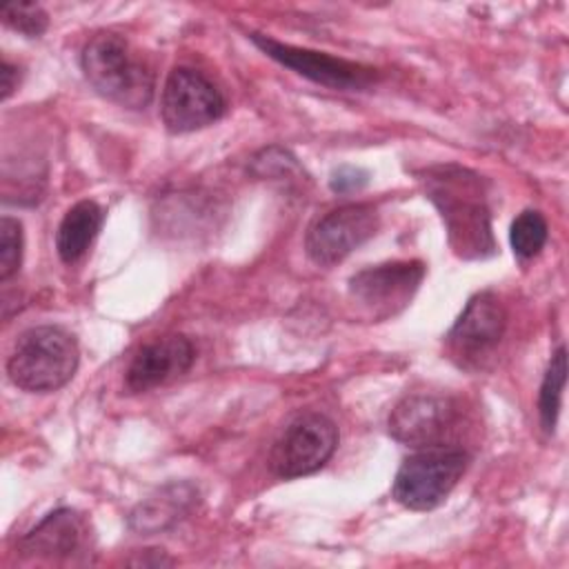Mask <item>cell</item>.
<instances>
[{
    "label": "cell",
    "mask_w": 569,
    "mask_h": 569,
    "mask_svg": "<svg viewBox=\"0 0 569 569\" xmlns=\"http://www.w3.org/2000/svg\"><path fill=\"white\" fill-rule=\"evenodd\" d=\"M84 538V522L73 509H56L47 513L18 545L24 556L62 560L71 558Z\"/></svg>",
    "instance_id": "13"
},
{
    "label": "cell",
    "mask_w": 569,
    "mask_h": 569,
    "mask_svg": "<svg viewBox=\"0 0 569 569\" xmlns=\"http://www.w3.org/2000/svg\"><path fill=\"white\" fill-rule=\"evenodd\" d=\"M193 360L196 349L187 336L169 333L156 338L138 349V353L131 358L124 373V385L133 393L149 391L187 373Z\"/></svg>",
    "instance_id": "12"
},
{
    "label": "cell",
    "mask_w": 569,
    "mask_h": 569,
    "mask_svg": "<svg viewBox=\"0 0 569 569\" xmlns=\"http://www.w3.org/2000/svg\"><path fill=\"white\" fill-rule=\"evenodd\" d=\"M338 447V427L325 413L311 411L298 416L280 433L269 451V469L273 476L291 480L309 476L325 467Z\"/></svg>",
    "instance_id": "6"
},
{
    "label": "cell",
    "mask_w": 569,
    "mask_h": 569,
    "mask_svg": "<svg viewBox=\"0 0 569 569\" xmlns=\"http://www.w3.org/2000/svg\"><path fill=\"white\" fill-rule=\"evenodd\" d=\"M507 329V309L493 291L476 293L447 333L449 358L465 369H480L493 356Z\"/></svg>",
    "instance_id": "7"
},
{
    "label": "cell",
    "mask_w": 569,
    "mask_h": 569,
    "mask_svg": "<svg viewBox=\"0 0 569 569\" xmlns=\"http://www.w3.org/2000/svg\"><path fill=\"white\" fill-rule=\"evenodd\" d=\"M76 338L56 325L22 331L7 360L9 380L29 393H49L64 387L78 369Z\"/></svg>",
    "instance_id": "3"
},
{
    "label": "cell",
    "mask_w": 569,
    "mask_h": 569,
    "mask_svg": "<svg viewBox=\"0 0 569 569\" xmlns=\"http://www.w3.org/2000/svg\"><path fill=\"white\" fill-rule=\"evenodd\" d=\"M369 182V173L360 167H351V164H345V167H338L333 173H331V189L336 193H351V191H358L362 189L365 184Z\"/></svg>",
    "instance_id": "20"
},
{
    "label": "cell",
    "mask_w": 569,
    "mask_h": 569,
    "mask_svg": "<svg viewBox=\"0 0 569 569\" xmlns=\"http://www.w3.org/2000/svg\"><path fill=\"white\" fill-rule=\"evenodd\" d=\"M469 465V453L460 447H425L409 456L396 478L393 498L407 509L429 511L445 502L451 489L462 478Z\"/></svg>",
    "instance_id": "4"
},
{
    "label": "cell",
    "mask_w": 569,
    "mask_h": 569,
    "mask_svg": "<svg viewBox=\"0 0 569 569\" xmlns=\"http://www.w3.org/2000/svg\"><path fill=\"white\" fill-rule=\"evenodd\" d=\"M380 227L378 209L369 202H351L316 218L307 231V256L320 264L331 267L345 260L353 249L376 236Z\"/></svg>",
    "instance_id": "8"
},
{
    "label": "cell",
    "mask_w": 569,
    "mask_h": 569,
    "mask_svg": "<svg viewBox=\"0 0 569 569\" xmlns=\"http://www.w3.org/2000/svg\"><path fill=\"white\" fill-rule=\"evenodd\" d=\"M427 193L440 209L449 244L460 258H487L496 253L491 216L480 178L469 169L447 164L427 173Z\"/></svg>",
    "instance_id": "1"
},
{
    "label": "cell",
    "mask_w": 569,
    "mask_h": 569,
    "mask_svg": "<svg viewBox=\"0 0 569 569\" xmlns=\"http://www.w3.org/2000/svg\"><path fill=\"white\" fill-rule=\"evenodd\" d=\"M458 422V405L451 398L416 393L402 398L389 413V433L416 449L440 447Z\"/></svg>",
    "instance_id": "11"
},
{
    "label": "cell",
    "mask_w": 569,
    "mask_h": 569,
    "mask_svg": "<svg viewBox=\"0 0 569 569\" xmlns=\"http://www.w3.org/2000/svg\"><path fill=\"white\" fill-rule=\"evenodd\" d=\"M425 278L420 260H400L367 267L349 278V298L373 320L402 311Z\"/></svg>",
    "instance_id": "9"
},
{
    "label": "cell",
    "mask_w": 569,
    "mask_h": 569,
    "mask_svg": "<svg viewBox=\"0 0 569 569\" xmlns=\"http://www.w3.org/2000/svg\"><path fill=\"white\" fill-rule=\"evenodd\" d=\"M20 82V73L18 67H13L9 60H2V100H7Z\"/></svg>",
    "instance_id": "21"
},
{
    "label": "cell",
    "mask_w": 569,
    "mask_h": 569,
    "mask_svg": "<svg viewBox=\"0 0 569 569\" xmlns=\"http://www.w3.org/2000/svg\"><path fill=\"white\" fill-rule=\"evenodd\" d=\"M191 485H167L158 493L142 500L129 516V525L140 533H156L176 525L196 500Z\"/></svg>",
    "instance_id": "14"
},
{
    "label": "cell",
    "mask_w": 569,
    "mask_h": 569,
    "mask_svg": "<svg viewBox=\"0 0 569 569\" xmlns=\"http://www.w3.org/2000/svg\"><path fill=\"white\" fill-rule=\"evenodd\" d=\"M227 111L222 91L198 69L176 67L169 71L162 98L160 116L171 133H189L213 124Z\"/></svg>",
    "instance_id": "5"
},
{
    "label": "cell",
    "mask_w": 569,
    "mask_h": 569,
    "mask_svg": "<svg viewBox=\"0 0 569 569\" xmlns=\"http://www.w3.org/2000/svg\"><path fill=\"white\" fill-rule=\"evenodd\" d=\"M549 238V224L536 209L520 211L509 229V242L520 260H529L542 251Z\"/></svg>",
    "instance_id": "17"
},
{
    "label": "cell",
    "mask_w": 569,
    "mask_h": 569,
    "mask_svg": "<svg viewBox=\"0 0 569 569\" xmlns=\"http://www.w3.org/2000/svg\"><path fill=\"white\" fill-rule=\"evenodd\" d=\"M104 220V211L96 200L76 202L58 224L56 231V249L62 262H78L91 242L96 240Z\"/></svg>",
    "instance_id": "15"
},
{
    "label": "cell",
    "mask_w": 569,
    "mask_h": 569,
    "mask_svg": "<svg viewBox=\"0 0 569 569\" xmlns=\"http://www.w3.org/2000/svg\"><path fill=\"white\" fill-rule=\"evenodd\" d=\"M565 382H567V349L558 347L549 360V367L545 371L540 393H538L540 425L547 433H553V429H556Z\"/></svg>",
    "instance_id": "16"
},
{
    "label": "cell",
    "mask_w": 569,
    "mask_h": 569,
    "mask_svg": "<svg viewBox=\"0 0 569 569\" xmlns=\"http://www.w3.org/2000/svg\"><path fill=\"white\" fill-rule=\"evenodd\" d=\"M249 38L260 51H264L276 62L329 89H342V91L365 89L376 78V69L345 60V58H333L329 53L284 44L262 33H249Z\"/></svg>",
    "instance_id": "10"
},
{
    "label": "cell",
    "mask_w": 569,
    "mask_h": 569,
    "mask_svg": "<svg viewBox=\"0 0 569 569\" xmlns=\"http://www.w3.org/2000/svg\"><path fill=\"white\" fill-rule=\"evenodd\" d=\"M2 22L27 38H38L47 31L49 16L36 2H11L2 9Z\"/></svg>",
    "instance_id": "18"
},
{
    "label": "cell",
    "mask_w": 569,
    "mask_h": 569,
    "mask_svg": "<svg viewBox=\"0 0 569 569\" xmlns=\"http://www.w3.org/2000/svg\"><path fill=\"white\" fill-rule=\"evenodd\" d=\"M22 262V224L4 216L0 222V280H9Z\"/></svg>",
    "instance_id": "19"
},
{
    "label": "cell",
    "mask_w": 569,
    "mask_h": 569,
    "mask_svg": "<svg viewBox=\"0 0 569 569\" xmlns=\"http://www.w3.org/2000/svg\"><path fill=\"white\" fill-rule=\"evenodd\" d=\"M87 82L107 100L127 107L144 109L156 89V78L147 62L138 58L131 44L113 33H96L82 49L80 58Z\"/></svg>",
    "instance_id": "2"
}]
</instances>
